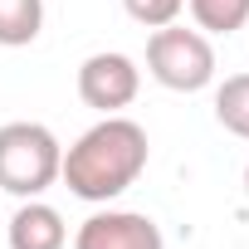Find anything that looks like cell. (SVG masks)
I'll return each instance as SVG.
<instances>
[{
	"label": "cell",
	"mask_w": 249,
	"mask_h": 249,
	"mask_svg": "<svg viewBox=\"0 0 249 249\" xmlns=\"http://www.w3.org/2000/svg\"><path fill=\"white\" fill-rule=\"evenodd\" d=\"M147 171V132L132 117H103L59 161V176L78 200H112Z\"/></svg>",
	"instance_id": "1"
},
{
	"label": "cell",
	"mask_w": 249,
	"mask_h": 249,
	"mask_svg": "<svg viewBox=\"0 0 249 249\" xmlns=\"http://www.w3.org/2000/svg\"><path fill=\"white\" fill-rule=\"evenodd\" d=\"M59 142L44 122H5L0 127V191L10 196H39L59 181Z\"/></svg>",
	"instance_id": "2"
},
{
	"label": "cell",
	"mask_w": 249,
	"mask_h": 249,
	"mask_svg": "<svg viewBox=\"0 0 249 249\" xmlns=\"http://www.w3.org/2000/svg\"><path fill=\"white\" fill-rule=\"evenodd\" d=\"M147 69L161 88L171 93H200L210 78H215V49L200 30H176V25H161L152 39H147Z\"/></svg>",
	"instance_id": "3"
},
{
	"label": "cell",
	"mask_w": 249,
	"mask_h": 249,
	"mask_svg": "<svg viewBox=\"0 0 249 249\" xmlns=\"http://www.w3.org/2000/svg\"><path fill=\"white\" fill-rule=\"evenodd\" d=\"M142 88V73L127 54H88L78 64V98L98 112H117L127 107Z\"/></svg>",
	"instance_id": "4"
},
{
	"label": "cell",
	"mask_w": 249,
	"mask_h": 249,
	"mask_svg": "<svg viewBox=\"0 0 249 249\" xmlns=\"http://www.w3.org/2000/svg\"><path fill=\"white\" fill-rule=\"evenodd\" d=\"M73 249H161V230L137 210H103L78 225Z\"/></svg>",
	"instance_id": "5"
},
{
	"label": "cell",
	"mask_w": 249,
	"mask_h": 249,
	"mask_svg": "<svg viewBox=\"0 0 249 249\" xmlns=\"http://www.w3.org/2000/svg\"><path fill=\"white\" fill-rule=\"evenodd\" d=\"M5 239H10V249H64L69 230H64V220H59L54 205H44V200H25V205L10 215Z\"/></svg>",
	"instance_id": "6"
},
{
	"label": "cell",
	"mask_w": 249,
	"mask_h": 249,
	"mask_svg": "<svg viewBox=\"0 0 249 249\" xmlns=\"http://www.w3.org/2000/svg\"><path fill=\"white\" fill-rule=\"evenodd\" d=\"M39 25H44V0H0V44L5 49L35 44Z\"/></svg>",
	"instance_id": "7"
},
{
	"label": "cell",
	"mask_w": 249,
	"mask_h": 249,
	"mask_svg": "<svg viewBox=\"0 0 249 249\" xmlns=\"http://www.w3.org/2000/svg\"><path fill=\"white\" fill-rule=\"evenodd\" d=\"M215 117L220 127L249 142V73H234L215 88Z\"/></svg>",
	"instance_id": "8"
},
{
	"label": "cell",
	"mask_w": 249,
	"mask_h": 249,
	"mask_svg": "<svg viewBox=\"0 0 249 249\" xmlns=\"http://www.w3.org/2000/svg\"><path fill=\"white\" fill-rule=\"evenodd\" d=\"M191 15L210 35H234L239 25H249V0H191Z\"/></svg>",
	"instance_id": "9"
},
{
	"label": "cell",
	"mask_w": 249,
	"mask_h": 249,
	"mask_svg": "<svg viewBox=\"0 0 249 249\" xmlns=\"http://www.w3.org/2000/svg\"><path fill=\"white\" fill-rule=\"evenodd\" d=\"M122 5H127V15H132L137 25L161 30V25H176V15H181L186 0H122Z\"/></svg>",
	"instance_id": "10"
},
{
	"label": "cell",
	"mask_w": 249,
	"mask_h": 249,
	"mask_svg": "<svg viewBox=\"0 0 249 249\" xmlns=\"http://www.w3.org/2000/svg\"><path fill=\"white\" fill-rule=\"evenodd\" d=\"M244 196H249V166H244Z\"/></svg>",
	"instance_id": "11"
},
{
	"label": "cell",
	"mask_w": 249,
	"mask_h": 249,
	"mask_svg": "<svg viewBox=\"0 0 249 249\" xmlns=\"http://www.w3.org/2000/svg\"><path fill=\"white\" fill-rule=\"evenodd\" d=\"M0 230H5V225H0Z\"/></svg>",
	"instance_id": "12"
}]
</instances>
